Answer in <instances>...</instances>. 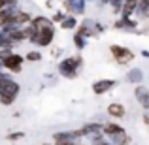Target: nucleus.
<instances>
[{
    "label": "nucleus",
    "mask_w": 149,
    "mask_h": 145,
    "mask_svg": "<svg viewBox=\"0 0 149 145\" xmlns=\"http://www.w3.org/2000/svg\"><path fill=\"white\" fill-rule=\"evenodd\" d=\"M21 136H23V134H19V132H17V134H11L10 139H17V138H21Z\"/></svg>",
    "instance_id": "nucleus-12"
},
{
    "label": "nucleus",
    "mask_w": 149,
    "mask_h": 145,
    "mask_svg": "<svg viewBox=\"0 0 149 145\" xmlns=\"http://www.w3.org/2000/svg\"><path fill=\"white\" fill-rule=\"evenodd\" d=\"M62 26H64V28H72L74 26V19H66V21L62 23Z\"/></svg>",
    "instance_id": "nucleus-11"
},
{
    "label": "nucleus",
    "mask_w": 149,
    "mask_h": 145,
    "mask_svg": "<svg viewBox=\"0 0 149 145\" xmlns=\"http://www.w3.org/2000/svg\"><path fill=\"white\" fill-rule=\"evenodd\" d=\"M36 38H38L36 42H38L40 45H47V44H51V40H53V28H51V26H44V28H38Z\"/></svg>",
    "instance_id": "nucleus-3"
},
{
    "label": "nucleus",
    "mask_w": 149,
    "mask_h": 145,
    "mask_svg": "<svg viewBox=\"0 0 149 145\" xmlns=\"http://www.w3.org/2000/svg\"><path fill=\"white\" fill-rule=\"evenodd\" d=\"M113 85H115V81H111V79H102V81H98V83L93 85V91H95L96 94H102V92L109 91Z\"/></svg>",
    "instance_id": "nucleus-5"
},
{
    "label": "nucleus",
    "mask_w": 149,
    "mask_h": 145,
    "mask_svg": "<svg viewBox=\"0 0 149 145\" xmlns=\"http://www.w3.org/2000/svg\"><path fill=\"white\" fill-rule=\"evenodd\" d=\"M104 132H106V134H109V136H115V134H121V132H123V128H121L119 124H106V126H104Z\"/></svg>",
    "instance_id": "nucleus-7"
},
{
    "label": "nucleus",
    "mask_w": 149,
    "mask_h": 145,
    "mask_svg": "<svg viewBox=\"0 0 149 145\" xmlns=\"http://www.w3.org/2000/svg\"><path fill=\"white\" fill-rule=\"evenodd\" d=\"M108 113L113 117H123L125 115V108L121 104H109L108 105Z\"/></svg>",
    "instance_id": "nucleus-6"
},
{
    "label": "nucleus",
    "mask_w": 149,
    "mask_h": 145,
    "mask_svg": "<svg viewBox=\"0 0 149 145\" xmlns=\"http://www.w3.org/2000/svg\"><path fill=\"white\" fill-rule=\"evenodd\" d=\"M136 96H140V102H142L143 105H147V108H149V100H147L149 94H147V91H146V89H143V87L136 89Z\"/></svg>",
    "instance_id": "nucleus-8"
},
{
    "label": "nucleus",
    "mask_w": 149,
    "mask_h": 145,
    "mask_svg": "<svg viewBox=\"0 0 149 145\" xmlns=\"http://www.w3.org/2000/svg\"><path fill=\"white\" fill-rule=\"evenodd\" d=\"M17 92H19V85L15 81L0 77V102L2 104H11L13 98L17 96Z\"/></svg>",
    "instance_id": "nucleus-1"
},
{
    "label": "nucleus",
    "mask_w": 149,
    "mask_h": 145,
    "mask_svg": "<svg viewBox=\"0 0 149 145\" xmlns=\"http://www.w3.org/2000/svg\"><path fill=\"white\" fill-rule=\"evenodd\" d=\"M26 58H29V60H40V53L32 51V53H29V55H26Z\"/></svg>",
    "instance_id": "nucleus-9"
},
{
    "label": "nucleus",
    "mask_w": 149,
    "mask_h": 145,
    "mask_svg": "<svg viewBox=\"0 0 149 145\" xmlns=\"http://www.w3.org/2000/svg\"><path fill=\"white\" fill-rule=\"evenodd\" d=\"M128 77H130V79H134V81H140V79H142V74H140V72H132Z\"/></svg>",
    "instance_id": "nucleus-10"
},
{
    "label": "nucleus",
    "mask_w": 149,
    "mask_h": 145,
    "mask_svg": "<svg viewBox=\"0 0 149 145\" xmlns=\"http://www.w3.org/2000/svg\"><path fill=\"white\" fill-rule=\"evenodd\" d=\"M111 55L117 58V62L121 64H127L134 58V53H132L128 47H121V45H111Z\"/></svg>",
    "instance_id": "nucleus-2"
},
{
    "label": "nucleus",
    "mask_w": 149,
    "mask_h": 145,
    "mask_svg": "<svg viewBox=\"0 0 149 145\" xmlns=\"http://www.w3.org/2000/svg\"><path fill=\"white\" fill-rule=\"evenodd\" d=\"M21 62H23V58L19 57V55H15V53H11L10 57L6 58V60L2 62L4 66H6L8 70H11V72H19L21 70Z\"/></svg>",
    "instance_id": "nucleus-4"
}]
</instances>
